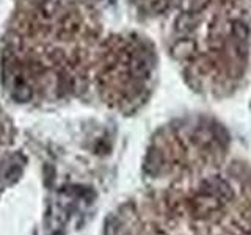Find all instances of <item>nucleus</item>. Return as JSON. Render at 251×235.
Here are the masks:
<instances>
[{
    "label": "nucleus",
    "instance_id": "obj_2",
    "mask_svg": "<svg viewBox=\"0 0 251 235\" xmlns=\"http://www.w3.org/2000/svg\"><path fill=\"white\" fill-rule=\"evenodd\" d=\"M196 27H198V18H196V14L180 11L176 16V19H175V30H176V33L182 35V36H187V35H190Z\"/></svg>",
    "mask_w": 251,
    "mask_h": 235
},
{
    "label": "nucleus",
    "instance_id": "obj_1",
    "mask_svg": "<svg viewBox=\"0 0 251 235\" xmlns=\"http://www.w3.org/2000/svg\"><path fill=\"white\" fill-rule=\"evenodd\" d=\"M231 36L234 52L240 60H245L248 55V39H250V27L245 21H234L231 25Z\"/></svg>",
    "mask_w": 251,
    "mask_h": 235
},
{
    "label": "nucleus",
    "instance_id": "obj_4",
    "mask_svg": "<svg viewBox=\"0 0 251 235\" xmlns=\"http://www.w3.org/2000/svg\"><path fill=\"white\" fill-rule=\"evenodd\" d=\"M10 122H8L3 112L0 110V147H3L10 141Z\"/></svg>",
    "mask_w": 251,
    "mask_h": 235
},
{
    "label": "nucleus",
    "instance_id": "obj_3",
    "mask_svg": "<svg viewBox=\"0 0 251 235\" xmlns=\"http://www.w3.org/2000/svg\"><path fill=\"white\" fill-rule=\"evenodd\" d=\"M209 3H210V0H179L180 11L193 13V14H198V13L204 11Z\"/></svg>",
    "mask_w": 251,
    "mask_h": 235
},
{
    "label": "nucleus",
    "instance_id": "obj_5",
    "mask_svg": "<svg viewBox=\"0 0 251 235\" xmlns=\"http://www.w3.org/2000/svg\"><path fill=\"white\" fill-rule=\"evenodd\" d=\"M193 41H188V39H180L175 44V53L179 55V57H187L193 52Z\"/></svg>",
    "mask_w": 251,
    "mask_h": 235
}]
</instances>
